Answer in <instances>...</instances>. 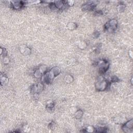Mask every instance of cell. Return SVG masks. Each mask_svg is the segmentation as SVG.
<instances>
[{"instance_id":"6da1fadb","label":"cell","mask_w":133,"mask_h":133,"mask_svg":"<svg viewBox=\"0 0 133 133\" xmlns=\"http://www.w3.org/2000/svg\"><path fill=\"white\" fill-rule=\"evenodd\" d=\"M61 72V70L58 66H55L51 68L49 71L46 72L44 74V81L46 84H50L52 80L58 75Z\"/></svg>"},{"instance_id":"7a4b0ae2","label":"cell","mask_w":133,"mask_h":133,"mask_svg":"<svg viewBox=\"0 0 133 133\" xmlns=\"http://www.w3.org/2000/svg\"><path fill=\"white\" fill-rule=\"evenodd\" d=\"M108 83L102 76L98 77L95 84V87L98 91H105L108 87Z\"/></svg>"},{"instance_id":"3957f363","label":"cell","mask_w":133,"mask_h":133,"mask_svg":"<svg viewBox=\"0 0 133 133\" xmlns=\"http://www.w3.org/2000/svg\"><path fill=\"white\" fill-rule=\"evenodd\" d=\"M117 27V22L116 19L109 20L105 25V29L108 32H113L116 31Z\"/></svg>"},{"instance_id":"277c9868","label":"cell","mask_w":133,"mask_h":133,"mask_svg":"<svg viewBox=\"0 0 133 133\" xmlns=\"http://www.w3.org/2000/svg\"><path fill=\"white\" fill-rule=\"evenodd\" d=\"M98 66L99 67V71L101 73H105L109 67V62L105 60H100L98 62Z\"/></svg>"},{"instance_id":"5b68a950","label":"cell","mask_w":133,"mask_h":133,"mask_svg":"<svg viewBox=\"0 0 133 133\" xmlns=\"http://www.w3.org/2000/svg\"><path fill=\"white\" fill-rule=\"evenodd\" d=\"M133 127V120H131L125 123L122 126V130L124 132L130 133L132 132Z\"/></svg>"},{"instance_id":"8992f818","label":"cell","mask_w":133,"mask_h":133,"mask_svg":"<svg viewBox=\"0 0 133 133\" xmlns=\"http://www.w3.org/2000/svg\"><path fill=\"white\" fill-rule=\"evenodd\" d=\"M46 66H41V67L37 70H36L34 72V75L36 78H40L41 77L43 74L46 72Z\"/></svg>"},{"instance_id":"52a82bcc","label":"cell","mask_w":133,"mask_h":133,"mask_svg":"<svg viewBox=\"0 0 133 133\" xmlns=\"http://www.w3.org/2000/svg\"><path fill=\"white\" fill-rule=\"evenodd\" d=\"M43 90V84L39 83L38 84H35L34 85H33V87H32L31 91L33 94L34 93H38L39 92L42 91Z\"/></svg>"},{"instance_id":"ba28073f","label":"cell","mask_w":133,"mask_h":133,"mask_svg":"<svg viewBox=\"0 0 133 133\" xmlns=\"http://www.w3.org/2000/svg\"><path fill=\"white\" fill-rule=\"evenodd\" d=\"M20 52L24 55H28L31 53V50L30 48L26 45H21L19 47Z\"/></svg>"},{"instance_id":"9c48e42d","label":"cell","mask_w":133,"mask_h":133,"mask_svg":"<svg viewBox=\"0 0 133 133\" xmlns=\"http://www.w3.org/2000/svg\"><path fill=\"white\" fill-rule=\"evenodd\" d=\"M96 6V4L93 2H90V3H87L86 4H85L83 6V10H89L93 9Z\"/></svg>"},{"instance_id":"30bf717a","label":"cell","mask_w":133,"mask_h":133,"mask_svg":"<svg viewBox=\"0 0 133 133\" xmlns=\"http://www.w3.org/2000/svg\"><path fill=\"white\" fill-rule=\"evenodd\" d=\"M13 4V7L15 9H19L20 8L23 6L24 4L23 3V2L21 1H12L11 2Z\"/></svg>"},{"instance_id":"8fae6325","label":"cell","mask_w":133,"mask_h":133,"mask_svg":"<svg viewBox=\"0 0 133 133\" xmlns=\"http://www.w3.org/2000/svg\"><path fill=\"white\" fill-rule=\"evenodd\" d=\"M8 82V78L5 75H1V84L2 85H6Z\"/></svg>"},{"instance_id":"7c38bea8","label":"cell","mask_w":133,"mask_h":133,"mask_svg":"<svg viewBox=\"0 0 133 133\" xmlns=\"http://www.w3.org/2000/svg\"><path fill=\"white\" fill-rule=\"evenodd\" d=\"M64 2L62 1H56V2H54L55 4L54 6L55 7H56L57 8H62L63 6H64Z\"/></svg>"},{"instance_id":"4fadbf2b","label":"cell","mask_w":133,"mask_h":133,"mask_svg":"<svg viewBox=\"0 0 133 133\" xmlns=\"http://www.w3.org/2000/svg\"><path fill=\"white\" fill-rule=\"evenodd\" d=\"M83 114V112L81 110H77L75 113V117L76 118V119H80V118L82 117Z\"/></svg>"},{"instance_id":"5bb4252c","label":"cell","mask_w":133,"mask_h":133,"mask_svg":"<svg viewBox=\"0 0 133 133\" xmlns=\"http://www.w3.org/2000/svg\"><path fill=\"white\" fill-rule=\"evenodd\" d=\"M68 28L70 29V30H75L77 28V25L75 23H71L68 25Z\"/></svg>"},{"instance_id":"9a60e30c","label":"cell","mask_w":133,"mask_h":133,"mask_svg":"<svg viewBox=\"0 0 133 133\" xmlns=\"http://www.w3.org/2000/svg\"><path fill=\"white\" fill-rule=\"evenodd\" d=\"M107 129L104 127H100L98 128L95 129V132H98V133H105L107 132Z\"/></svg>"},{"instance_id":"2e32d148","label":"cell","mask_w":133,"mask_h":133,"mask_svg":"<svg viewBox=\"0 0 133 133\" xmlns=\"http://www.w3.org/2000/svg\"><path fill=\"white\" fill-rule=\"evenodd\" d=\"M73 78L72 77V76L71 75H70L66 76L65 78V80L66 82V83H71L73 81Z\"/></svg>"},{"instance_id":"e0dca14e","label":"cell","mask_w":133,"mask_h":133,"mask_svg":"<svg viewBox=\"0 0 133 133\" xmlns=\"http://www.w3.org/2000/svg\"><path fill=\"white\" fill-rule=\"evenodd\" d=\"M95 128L92 126H88L85 130H86V132H89V133H91V132H95Z\"/></svg>"},{"instance_id":"ac0fdd59","label":"cell","mask_w":133,"mask_h":133,"mask_svg":"<svg viewBox=\"0 0 133 133\" xmlns=\"http://www.w3.org/2000/svg\"><path fill=\"white\" fill-rule=\"evenodd\" d=\"M124 8H125V6L123 5H120L119 6L117 7L118 10H119V12H121V13L122 12V9H123V10H124Z\"/></svg>"},{"instance_id":"d6986e66","label":"cell","mask_w":133,"mask_h":133,"mask_svg":"<svg viewBox=\"0 0 133 133\" xmlns=\"http://www.w3.org/2000/svg\"><path fill=\"white\" fill-rule=\"evenodd\" d=\"M9 58L8 57H7L6 56H5L4 57V59H3V62L5 64H7L9 63Z\"/></svg>"},{"instance_id":"ffe728a7","label":"cell","mask_w":133,"mask_h":133,"mask_svg":"<svg viewBox=\"0 0 133 133\" xmlns=\"http://www.w3.org/2000/svg\"><path fill=\"white\" fill-rule=\"evenodd\" d=\"M68 5H70V6H72V5H73L74 2H73V1H68Z\"/></svg>"}]
</instances>
